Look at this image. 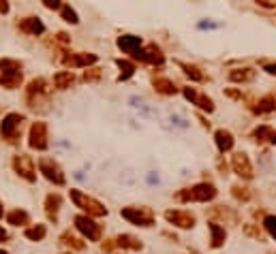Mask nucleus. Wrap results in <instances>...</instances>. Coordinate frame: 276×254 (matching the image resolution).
Here are the masks:
<instances>
[{
	"instance_id": "f257e3e1",
	"label": "nucleus",
	"mask_w": 276,
	"mask_h": 254,
	"mask_svg": "<svg viewBox=\"0 0 276 254\" xmlns=\"http://www.w3.org/2000/svg\"><path fill=\"white\" fill-rule=\"evenodd\" d=\"M71 201H73L77 208H82L86 212V216H90V218H101V216H107V208L101 201L97 199H92V196L88 194H84L82 190H75V188H71Z\"/></svg>"
},
{
	"instance_id": "f03ea898",
	"label": "nucleus",
	"mask_w": 276,
	"mask_h": 254,
	"mask_svg": "<svg viewBox=\"0 0 276 254\" xmlns=\"http://www.w3.org/2000/svg\"><path fill=\"white\" fill-rule=\"evenodd\" d=\"M216 196V188L212 184H206V182H201V184H195L193 188H184L178 192V199L180 201H199V203H206V201H212Z\"/></svg>"
},
{
	"instance_id": "7ed1b4c3",
	"label": "nucleus",
	"mask_w": 276,
	"mask_h": 254,
	"mask_svg": "<svg viewBox=\"0 0 276 254\" xmlns=\"http://www.w3.org/2000/svg\"><path fill=\"white\" fill-rule=\"evenodd\" d=\"M22 124H24V116L22 114H9L3 118V124H0V134H3V139L7 141H13L20 137L22 132Z\"/></svg>"
},
{
	"instance_id": "20e7f679",
	"label": "nucleus",
	"mask_w": 276,
	"mask_h": 254,
	"mask_svg": "<svg viewBox=\"0 0 276 254\" xmlns=\"http://www.w3.org/2000/svg\"><path fill=\"white\" fill-rule=\"evenodd\" d=\"M122 218H127L129 222L137 226H152L154 224V214L150 208H124Z\"/></svg>"
},
{
	"instance_id": "39448f33",
	"label": "nucleus",
	"mask_w": 276,
	"mask_h": 254,
	"mask_svg": "<svg viewBox=\"0 0 276 254\" xmlns=\"http://www.w3.org/2000/svg\"><path fill=\"white\" fill-rule=\"evenodd\" d=\"M75 226L88 242H99L101 240V226L90 216H86V214H80V216L75 218Z\"/></svg>"
},
{
	"instance_id": "423d86ee",
	"label": "nucleus",
	"mask_w": 276,
	"mask_h": 254,
	"mask_svg": "<svg viewBox=\"0 0 276 254\" xmlns=\"http://www.w3.org/2000/svg\"><path fill=\"white\" fill-rule=\"evenodd\" d=\"M13 171L18 173V176H22L26 182H35L37 180V173H35V162L33 158H30L28 154H18L13 156Z\"/></svg>"
},
{
	"instance_id": "0eeeda50",
	"label": "nucleus",
	"mask_w": 276,
	"mask_h": 254,
	"mask_svg": "<svg viewBox=\"0 0 276 254\" xmlns=\"http://www.w3.org/2000/svg\"><path fill=\"white\" fill-rule=\"evenodd\" d=\"M39 171H41L50 182H54L56 186H65V182H67L65 173H62L58 162H54L52 158H41V160H39Z\"/></svg>"
},
{
	"instance_id": "6e6552de",
	"label": "nucleus",
	"mask_w": 276,
	"mask_h": 254,
	"mask_svg": "<svg viewBox=\"0 0 276 254\" xmlns=\"http://www.w3.org/2000/svg\"><path fill=\"white\" fill-rule=\"evenodd\" d=\"M28 146L33 150H39V152L47 150V124L45 122H35L33 126H30Z\"/></svg>"
},
{
	"instance_id": "1a4fd4ad",
	"label": "nucleus",
	"mask_w": 276,
	"mask_h": 254,
	"mask_svg": "<svg viewBox=\"0 0 276 254\" xmlns=\"http://www.w3.org/2000/svg\"><path fill=\"white\" fill-rule=\"evenodd\" d=\"M165 218H167L173 226H180V228H193L195 226V216L191 212H184V210H167L165 212Z\"/></svg>"
},
{
	"instance_id": "9d476101",
	"label": "nucleus",
	"mask_w": 276,
	"mask_h": 254,
	"mask_svg": "<svg viewBox=\"0 0 276 254\" xmlns=\"http://www.w3.org/2000/svg\"><path fill=\"white\" fill-rule=\"evenodd\" d=\"M231 169L238 173L240 178H244V180H250V178H253V166H250L248 156L244 154V152H238V154L231 156Z\"/></svg>"
},
{
	"instance_id": "9b49d317",
	"label": "nucleus",
	"mask_w": 276,
	"mask_h": 254,
	"mask_svg": "<svg viewBox=\"0 0 276 254\" xmlns=\"http://www.w3.org/2000/svg\"><path fill=\"white\" fill-rule=\"evenodd\" d=\"M133 58H137L141 62H148V64H161L163 62V52L156 45H148L146 50H139L133 54Z\"/></svg>"
},
{
	"instance_id": "f8f14e48",
	"label": "nucleus",
	"mask_w": 276,
	"mask_h": 254,
	"mask_svg": "<svg viewBox=\"0 0 276 254\" xmlns=\"http://www.w3.org/2000/svg\"><path fill=\"white\" fill-rule=\"evenodd\" d=\"M62 62H65L67 66H71V68L88 66V64H94V62H97V56H94V54H71V56H65Z\"/></svg>"
},
{
	"instance_id": "ddd939ff",
	"label": "nucleus",
	"mask_w": 276,
	"mask_h": 254,
	"mask_svg": "<svg viewBox=\"0 0 276 254\" xmlns=\"http://www.w3.org/2000/svg\"><path fill=\"white\" fill-rule=\"evenodd\" d=\"M184 96L197 107H201L206 111H214V102H212V98H208L206 94H197L193 88H184Z\"/></svg>"
},
{
	"instance_id": "4468645a",
	"label": "nucleus",
	"mask_w": 276,
	"mask_h": 254,
	"mask_svg": "<svg viewBox=\"0 0 276 254\" xmlns=\"http://www.w3.org/2000/svg\"><path fill=\"white\" fill-rule=\"evenodd\" d=\"M118 47H120L122 52L127 54H135L141 50V38L135 36V34H122L120 38H118Z\"/></svg>"
},
{
	"instance_id": "2eb2a0df",
	"label": "nucleus",
	"mask_w": 276,
	"mask_h": 254,
	"mask_svg": "<svg viewBox=\"0 0 276 254\" xmlns=\"http://www.w3.org/2000/svg\"><path fill=\"white\" fill-rule=\"evenodd\" d=\"M43 92H47V82H45L43 77L33 79V82L28 84V90H26V94H28V100L33 102V105H35V102H37V98L41 96Z\"/></svg>"
},
{
	"instance_id": "dca6fc26",
	"label": "nucleus",
	"mask_w": 276,
	"mask_h": 254,
	"mask_svg": "<svg viewBox=\"0 0 276 254\" xmlns=\"http://www.w3.org/2000/svg\"><path fill=\"white\" fill-rule=\"evenodd\" d=\"M214 139H216V148H218V152H229V150L233 148V134L229 130H225V128H220L214 132Z\"/></svg>"
},
{
	"instance_id": "f3484780",
	"label": "nucleus",
	"mask_w": 276,
	"mask_h": 254,
	"mask_svg": "<svg viewBox=\"0 0 276 254\" xmlns=\"http://www.w3.org/2000/svg\"><path fill=\"white\" fill-rule=\"evenodd\" d=\"M20 28L24 30V32H28V34H41V32H45V26H43V22L39 20V18H26V20H22Z\"/></svg>"
},
{
	"instance_id": "a211bd4d",
	"label": "nucleus",
	"mask_w": 276,
	"mask_h": 254,
	"mask_svg": "<svg viewBox=\"0 0 276 254\" xmlns=\"http://www.w3.org/2000/svg\"><path fill=\"white\" fill-rule=\"evenodd\" d=\"M7 222L13 226H28L30 216H28V212H24V210H13V212L7 214Z\"/></svg>"
},
{
	"instance_id": "6ab92c4d",
	"label": "nucleus",
	"mask_w": 276,
	"mask_h": 254,
	"mask_svg": "<svg viewBox=\"0 0 276 254\" xmlns=\"http://www.w3.org/2000/svg\"><path fill=\"white\" fill-rule=\"evenodd\" d=\"M73 84H75V75L71 73V70H60V73L54 75V86H56L58 90H67Z\"/></svg>"
},
{
	"instance_id": "aec40b11",
	"label": "nucleus",
	"mask_w": 276,
	"mask_h": 254,
	"mask_svg": "<svg viewBox=\"0 0 276 254\" xmlns=\"http://www.w3.org/2000/svg\"><path fill=\"white\" fill-rule=\"evenodd\" d=\"M116 246H118V248H124V250H141V248H144L141 242L137 240V237H133V235H118L116 237Z\"/></svg>"
},
{
	"instance_id": "412c9836",
	"label": "nucleus",
	"mask_w": 276,
	"mask_h": 254,
	"mask_svg": "<svg viewBox=\"0 0 276 254\" xmlns=\"http://www.w3.org/2000/svg\"><path fill=\"white\" fill-rule=\"evenodd\" d=\"M60 205H62V196L60 194H47L45 212H47V216H50L52 220H56V214L60 212Z\"/></svg>"
},
{
	"instance_id": "4be33fe9",
	"label": "nucleus",
	"mask_w": 276,
	"mask_h": 254,
	"mask_svg": "<svg viewBox=\"0 0 276 254\" xmlns=\"http://www.w3.org/2000/svg\"><path fill=\"white\" fill-rule=\"evenodd\" d=\"M208 228H210V233H212V248H220V246L225 244V237H227L225 228L218 226V222H210Z\"/></svg>"
},
{
	"instance_id": "5701e85b",
	"label": "nucleus",
	"mask_w": 276,
	"mask_h": 254,
	"mask_svg": "<svg viewBox=\"0 0 276 254\" xmlns=\"http://www.w3.org/2000/svg\"><path fill=\"white\" fill-rule=\"evenodd\" d=\"M22 84V70H18V73H0V86L3 88H18V86Z\"/></svg>"
},
{
	"instance_id": "b1692460",
	"label": "nucleus",
	"mask_w": 276,
	"mask_h": 254,
	"mask_svg": "<svg viewBox=\"0 0 276 254\" xmlns=\"http://www.w3.org/2000/svg\"><path fill=\"white\" fill-rule=\"evenodd\" d=\"M154 90L161 94H176V86H173L171 79L159 77V79H154Z\"/></svg>"
},
{
	"instance_id": "393cba45",
	"label": "nucleus",
	"mask_w": 276,
	"mask_h": 254,
	"mask_svg": "<svg viewBox=\"0 0 276 254\" xmlns=\"http://www.w3.org/2000/svg\"><path fill=\"white\" fill-rule=\"evenodd\" d=\"M231 82H253L255 79V70L253 68H238V70H231L229 73Z\"/></svg>"
},
{
	"instance_id": "a878e982",
	"label": "nucleus",
	"mask_w": 276,
	"mask_h": 254,
	"mask_svg": "<svg viewBox=\"0 0 276 254\" xmlns=\"http://www.w3.org/2000/svg\"><path fill=\"white\" fill-rule=\"evenodd\" d=\"M45 233H47L45 224H35V226H28L26 231H24V235H26L30 242H41L45 237Z\"/></svg>"
},
{
	"instance_id": "bb28decb",
	"label": "nucleus",
	"mask_w": 276,
	"mask_h": 254,
	"mask_svg": "<svg viewBox=\"0 0 276 254\" xmlns=\"http://www.w3.org/2000/svg\"><path fill=\"white\" fill-rule=\"evenodd\" d=\"M116 64H118V68H120V82H127L129 77H133V73H135V64L133 62H129V60H116Z\"/></svg>"
},
{
	"instance_id": "cd10ccee",
	"label": "nucleus",
	"mask_w": 276,
	"mask_h": 254,
	"mask_svg": "<svg viewBox=\"0 0 276 254\" xmlns=\"http://www.w3.org/2000/svg\"><path fill=\"white\" fill-rule=\"evenodd\" d=\"M60 244H65V246H69V248H73V250H84L86 248V244L82 242V240H77V237L73 235V233H62V237H60Z\"/></svg>"
},
{
	"instance_id": "c85d7f7f",
	"label": "nucleus",
	"mask_w": 276,
	"mask_h": 254,
	"mask_svg": "<svg viewBox=\"0 0 276 254\" xmlns=\"http://www.w3.org/2000/svg\"><path fill=\"white\" fill-rule=\"evenodd\" d=\"M253 137H255V141H259V144H263V141H272L274 139V130H272V126H259V128L253 130Z\"/></svg>"
},
{
	"instance_id": "c756f323",
	"label": "nucleus",
	"mask_w": 276,
	"mask_h": 254,
	"mask_svg": "<svg viewBox=\"0 0 276 254\" xmlns=\"http://www.w3.org/2000/svg\"><path fill=\"white\" fill-rule=\"evenodd\" d=\"M18 70H22V62L0 58V73H18Z\"/></svg>"
},
{
	"instance_id": "7c9ffc66",
	"label": "nucleus",
	"mask_w": 276,
	"mask_h": 254,
	"mask_svg": "<svg viewBox=\"0 0 276 254\" xmlns=\"http://www.w3.org/2000/svg\"><path fill=\"white\" fill-rule=\"evenodd\" d=\"M276 109V96H263L261 100H259V107L255 109L257 114H270V111H274Z\"/></svg>"
},
{
	"instance_id": "2f4dec72",
	"label": "nucleus",
	"mask_w": 276,
	"mask_h": 254,
	"mask_svg": "<svg viewBox=\"0 0 276 254\" xmlns=\"http://www.w3.org/2000/svg\"><path fill=\"white\" fill-rule=\"evenodd\" d=\"M178 64H180V66H182V68H184V73H186L188 77H191V79H193V82H203V75L199 73V68H197V66H191V64H184V62H178Z\"/></svg>"
},
{
	"instance_id": "473e14b6",
	"label": "nucleus",
	"mask_w": 276,
	"mask_h": 254,
	"mask_svg": "<svg viewBox=\"0 0 276 254\" xmlns=\"http://www.w3.org/2000/svg\"><path fill=\"white\" fill-rule=\"evenodd\" d=\"M60 11H62V18H65V22H69V24H77V22H80V20H77V13L71 9L69 4H62Z\"/></svg>"
},
{
	"instance_id": "72a5a7b5",
	"label": "nucleus",
	"mask_w": 276,
	"mask_h": 254,
	"mask_svg": "<svg viewBox=\"0 0 276 254\" xmlns=\"http://www.w3.org/2000/svg\"><path fill=\"white\" fill-rule=\"evenodd\" d=\"M263 226H265V231L270 233L274 240H276V216H265L263 220Z\"/></svg>"
},
{
	"instance_id": "f704fd0d",
	"label": "nucleus",
	"mask_w": 276,
	"mask_h": 254,
	"mask_svg": "<svg viewBox=\"0 0 276 254\" xmlns=\"http://www.w3.org/2000/svg\"><path fill=\"white\" fill-rule=\"evenodd\" d=\"M231 192H233V196L238 201H248L250 199V192H246V188H242V186H233Z\"/></svg>"
},
{
	"instance_id": "c9c22d12",
	"label": "nucleus",
	"mask_w": 276,
	"mask_h": 254,
	"mask_svg": "<svg viewBox=\"0 0 276 254\" xmlns=\"http://www.w3.org/2000/svg\"><path fill=\"white\" fill-rule=\"evenodd\" d=\"M99 77H101V68H88V70L84 73L86 82H99Z\"/></svg>"
},
{
	"instance_id": "e433bc0d",
	"label": "nucleus",
	"mask_w": 276,
	"mask_h": 254,
	"mask_svg": "<svg viewBox=\"0 0 276 254\" xmlns=\"http://www.w3.org/2000/svg\"><path fill=\"white\" fill-rule=\"evenodd\" d=\"M43 4L47 6V9H54V11H56V9H62V4H60V2H52V0H45Z\"/></svg>"
},
{
	"instance_id": "4c0bfd02",
	"label": "nucleus",
	"mask_w": 276,
	"mask_h": 254,
	"mask_svg": "<svg viewBox=\"0 0 276 254\" xmlns=\"http://www.w3.org/2000/svg\"><path fill=\"white\" fill-rule=\"evenodd\" d=\"M56 38H58V43H69V36H67L65 32H58V36H56Z\"/></svg>"
},
{
	"instance_id": "58836bf2",
	"label": "nucleus",
	"mask_w": 276,
	"mask_h": 254,
	"mask_svg": "<svg viewBox=\"0 0 276 254\" xmlns=\"http://www.w3.org/2000/svg\"><path fill=\"white\" fill-rule=\"evenodd\" d=\"M7 240H9V233H7L5 228L0 226V242H7Z\"/></svg>"
},
{
	"instance_id": "ea45409f",
	"label": "nucleus",
	"mask_w": 276,
	"mask_h": 254,
	"mask_svg": "<svg viewBox=\"0 0 276 254\" xmlns=\"http://www.w3.org/2000/svg\"><path fill=\"white\" fill-rule=\"evenodd\" d=\"M265 70L270 75H276V64H265Z\"/></svg>"
},
{
	"instance_id": "a19ab883",
	"label": "nucleus",
	"mask_w": 276,
	"mask_h": 254,
	"mask_svg": "<svg viewBox=\"0 0 276 254\" xmlns=\"http://www.w3.org/2000/svg\"><path fill=\"white\" fill-rule=\"evenodd\" d=\"M0 13H9V4H7V2H0Z\"/></svg>"
},
{
	"instance_id": "79ce46f5",
	"label": "nucleus",
	"mask_w": 276,
	"mask_h": 254,
	"mask_svg": "<svg viewBox=\"0 0 276 254\" xmlns=\"http://www.w3.org/2000/svg\"><path fill=\"white\" fill-rule=\"evenodd\" d=\"M3 214H5V210H3V205H0V218H3Z\"/></svg>"
},
{
	"instance_id": "37998d69",
	"label": "nucleus",
	"mask_w": 276,
	"mask_h": 254,
	"mask_svg": "<svg viewBox=\"0 0 276 254\" xmlns=\"http://www.w3.org/2000/svg\"><path fill=\"white\" fill-rule=\"evenodd\" d=\"M272 144H276V132H274V139H272Z\"/></svg>"
},
{
	"instance_id": "c03bdc74",
	"label": "nucleus",
	"mask_w": 276,
	"mask_h": 254,
	"mask_svg": "<svg viewBox=\"0 0 276 254\" xmlns=\"http://www.w3.org/2000/svg\"><path fill=\"white\" fill-rule=\"evenodd\" d=\"M0 254H7V252H5V250H0Z\"/></svg>"
},
{
	"instance_id": "a18cd8bd",
	"label": "nucleus",
	"mask_w": 276,
	"mask_h": 254,
	"mask_svg": "<svg viewBox=\"0 0 276 254\" xmlns=\"http://www.w3.org/2000/svg\"><path fill=\"white\" fill-rule=\"evenodd\" d=\"M67 254H69V252H67Z\"/></svg>"
}]
</instances>
